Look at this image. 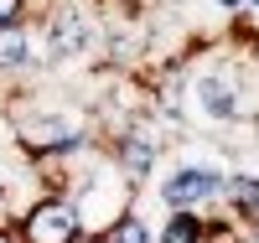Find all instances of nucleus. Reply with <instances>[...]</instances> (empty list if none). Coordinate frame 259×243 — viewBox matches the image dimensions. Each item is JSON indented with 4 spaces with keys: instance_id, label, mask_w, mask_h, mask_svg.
I'll return each instance as SVG.
<instances>
[{
    "instance_id": "nucleus-13",
    "label": "nucleus",
    "mask_w": 259,
    "mask_h": 243,
    "mask_svg": "<svg viewBox=\"0 0 259 243\" xmlns=\"http://www.w3.org/2000/svg\"><path fill=\"white\" fill-rule=\"evenodd\" d=\"M78 243H104V238H99V233H83V238H78Z\"/></svg>"
},
{
    "instance_id": "nucleus-6",
    "label": "nucleus",
    "mask_w": 259,
    "mask_h": 243,
    "mask_svg": "<svg viewBox=\"0 0 259 243\" xmlns=\"http://www.w3.org/2000/svg\"><path fill=\"white\" fill-rule=\"evenodd\" d=\"M41 47H47V62H68L83 57L94 47V21L78 6H52L47 21H41Z\"/></svg>"
},
{
    "instance_id": "nucleus-14",
    "label": "nucleus",
    "mask_w": 259,
    "mask_h": 243,
    "mask_svg": "<svg viewBox=\"0 0 259 243\" xmlns=\"http://www.w3.org/2000/svg\"><path fill=\"white\" fill-rule=\"evenodd\" d=\"M254 124H259V119H254Z\"/></svg>"
},
{
    "instance_id": "nucleus-12",
    "label": "nucleus",
    "mask_w": 259,
    "mask_h": 243,
    "mask_svg": "<svg viewBox=\"0 0 259 243\" xmlns=\"http://www.w3.org/2000/svg\"><path fill=\"white\" fill-rule=\"evenodd\" d=\"M0 243H21V233H16V223H0Z\"/></svg>"
},
{
    "instance_id": "nucleus-8",
    "label": "nucleus",
    "mask_w": 259,
    "mask_h": 243,
    "mask_svg": "<svg viewBox=\"0 0 259 243\" xmlns=\"http://www.w3.org/2000/svg\"><path fill=\"white\" fill-rule=\"evenodd\" d=\"M223 207L233 223H244L249 233L259 228V176L254 171H228V181H223Z\"/></svg>"
},
{
    "instance_id": "nucleus-11",
    "label": "nucleus",
    "mask_w": 259,
    "mask_h": 243,
    "mask_svg": "<svg viewBox=\"0 0 259 243\" xmlns=\"http://www.w3.org/2000/svg\"><path fill=\"white\" fill-rule=\"evenodd\" d=\"M218 11H228L233 21H239V16H254V0H218Z\"/></svg>"
},
{
    "instance_id": "nucleus-7",
    "label": "nucleus",
    "mask_w": 259,
    "mask_h": 243,
    "mask_svg": "<svg viewBox=\"0 0 259 243\" xmlns=\"http://www.w3.org/2000/svg\"><path fill=\"white\" fill-rule=\"evenodd\" d=\"M47 68V47H41V26L31 21H16V26H0V78H31Z\"/></svg>"
},
{
    "instance_id": "nucleus-9",
    "label": "nucleus",
    "mask_w": 259,
    "mask_h": 243,
    "mask_svg": "<svg viewBox=\"0 0 259 243\" xmlns=\"http://www.w3.org/2000/svg\"><path fill=\"white\" fill-rule=\"evenodd\" d=\"M207 233V217L192 212V207H166L161 228H156V243H202Z\"/></svg>"
},
{
    "instance_id": "nucleus-10",
    "label": "nucleus",
    "mask_w": 259,
    "mask_h": 243,
    "mask_svg": "<svg viewBox=\"0 0 259 243\" xmlns=\"http://www.w3.org/2000/svg\"><path fill=\"white\" fill-rule=\"evenodd\" d=\"M31 0H0V26H16V21H26Z\"/></svg>"
},
{
    "instance_id": "nucleus-2",
    "label": "nucleus",
    "mask_w": 259,
    "mask_h": 243,
    "mask_svg": "<svg viewBox=\"0 0 259 243\" xmlns=\"http://www.w3.org/2000/svg\"><path fill=\"white\" fill-rule=\"evenodd\" d=\"M11 140L26 150L31 161H57L68 150L99 140L89 119L73 104H36V99H16L11 104Z\"/></svg>"
},
{
    "instance_id": "nucleus-3",
    "label": "nucleus",
    "mask_w": 259,
    "mask_h": 243,
    "mask_svg": "<svg viewBox=\"0 0 259 243\" xmlns=\"http://www.w3.org/2000/svg\"><path fill=\"white\" fill-rule=\"evenodd\" d=\"M223 181L228 171L218 161H177L171 171L156 176V202L161 207H192V212H207L223 202Z\"/></svg>"
},
{
    "instance_id": "nucleus-1",
    "label": "nucleus",
    "mask_w": 259,
    "mask_h": 243,
    "mask_svg": "<svg viewBox=\"0 0 259 243\" xmlns=\"http://www.w3.org/2000/svg\"><path fill=\"white\" fill-rule=\"evenodd\" d=\"M187 114H197L212 129L254 124L259 119V78L239 68V57H202L197 68H182Z\"/></svg>"
},
{
    "instance_id": "nucleus-4",
    "label": "nucleus",
    "mask_w": 259,
    "mask_h": 243,
    "mask_svg": "<svg viewBox=\"0 0 259 243\" xmlns=\"http://www.w3.org/2000/svg\"><path fill=\"white\" fill-rule=\"evenodd\" d=\"M11 223H16L21 243H78L83 238V217H78V207H73L68 191H41V197H31Z\"/></svg>"
},
{
    "instance_id": "nucleus-5",
    "label": "nucleus",
    "mask_w": 259,
    "mask_h": 243,
    "mask_svg": "<svg viewBox=\"0 0 259 243\" xmlns=\"http://www.w3.org/2000/svg\"><path fill=\"white\" fill-rule=\"evenodd\" d=\"M161 145H166V135L156 129V119H135V124H124L104 150H109V161L135 181V191H145L150 176H156V166H161Z\"/></svg>"
}]
</instances>
